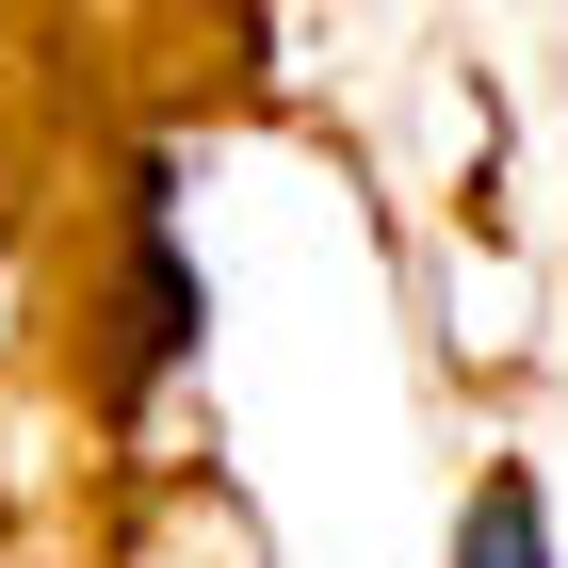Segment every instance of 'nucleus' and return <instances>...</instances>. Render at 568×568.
Returning <instances> with one entry per match:
<instances>
[{
	"instance_id": "obj_1",
	"label": "nucleus",
	"mask_w": 568,
	"mask_h": 568,
	"mask_svg": "<svg viewBox=\"0 0 568 568\" xmlns=\"http://www.w3.org/2000/svg\"><path fill=\"white\" fill-rule=\"evenodd\" d=\"M471 568H552V552H536V487H520V471H487V504H471Z\"/></svg>"
}]
</instances>
